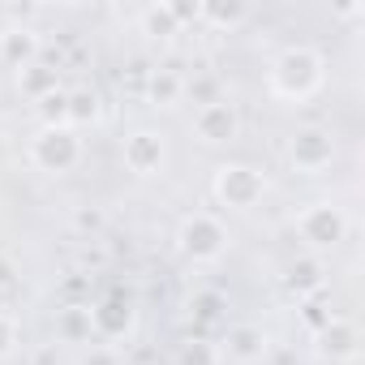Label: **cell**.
<instances>
[{
    "label": "cell",
    "instance_id": "10",
    "mask_svg": "<svg viewBox=\"0 0 365 365\" xmlns=\"http://www.w3.org/2000/svg\"><path fill=\"white\" fill-rule=\"evenodd\" d=\"M91 327H95V335L99 339H125L129 335V327H133V309H129V301H99V305H91Z\"/></svg>",
    "mask_w": 365,
    "mask_h": 365
},
{
    "label": "cell",
    "instance_id": "9",
    "mask_svg": "<svg viewBox=\"0 0 365 365\" xmlns=\"http://www.w3.org/2000/svg\"><path fill=\"white\" fill-rule=\"evenodd\" d=\"M241 129V116L228 99H215V103H202L194 112V133L207 142V146H220V142H232Z\"/></svg>",
    "mask_w": 365,
    "mask_h": 365
},
{
    "label": "cell",
    "instance_id": "15",
    "mask_svg": "<svg viewBox=\"0 0 365 365\" xmlns=\"http://www.w3.org/2000/svg\"><path fill=\"white\" fill-rule=\"evenodd\" d=\"M284 284H288V292H297L301 301L314 297V292H322V262H318V258H297V262L288 267Z\"/></svg>",
    "mask_w": 365,
    "mask_h": 365
},
{
    "label": "cell",
    "instance_id": "24",
    "mask_svg": "<svg viewBox=\"0 0 365 365\" xmlns=\"http://www.w3.org/2000/svg\"><path fill=\"white\" fill-rule=\"evenodd\" d=\"M331 318H335V314H331V309H322V301H318V297H305V322H309V331H314V335H318Z\"/></svg>",
    "mask_w": 365,
    "mask_h": 365
},
{
    "label": "cell",
    "instance_id": "16",
    "mask_svg": "<svg viewBox=\"0 0 365 365\" xmlns=\"http://www.w3.org/2000/svg\"><path fill=\"white\" fill-rule=\"evenodd\" d=\"M18 86H22V95L35 99V103H39L43 95H52V91H61V86H56V69H52V65H39V61L26 65V69H18Z\"/></svg>",
    "mask_w": 365,
    "mask_h": 365
},
{
    "label": "cell",
    "instance_id": "14",
    "mask_svg": "<svg viewBox=\"0 0 365 365\" xmlns=\"http://www.w3.org/2000/svg\"><path fill=\"white\" fill-rule=\"evenodd\" d=\"M180 95H185V78L176 69H155L146 78V99L155 108H172V103H180Z\"/></svg>",
    "mask_w": 365,
    "mask_h": 365
},
{
    "label": "cell",
    "instance_id": "22",
    "mask_svg": "<svg viewBox=\"0 0 365 365\" xmlns=\"http://www.w3.org/2000/svg\"><path fill=\"white\" fill-rule=\"evenodd\" d=\"M176 365H220V348L207 339H190V344H180Z\"/></svg>",
    "mask_w": 365,
    "mask_h": 365
},
{
    "label": "cell",
    "instance_id": "23",
    "mask_svg": "<svg viewBox=\"0 0 365 365\" xmlns=\"http://www.w3.org/2000/svg\"><path fill=\"white\" fill-rule=\"evenodd\" d=\"M78 365H125V361H120V352H116L112 344H91V348L78 356Z\"/></svg>",
    "mask_w": 365,
    "mask_h": 365
},
{
    "label": "cell",
    "instance_id": "26",
    "mask_svg": "<svg viewBox=\"0 0 365 365\" xmlns=\"http://www.w3.org/2000/svg\"><path fill=\"white\" fill-rule=\"evenodd\" d=\"M73 224H78L82 232H99V228H103V215H99V211H78Z\"/></svg>",
    "mask_w": 365,
    "mask_h": 365
},
{
    "label": "cell",
    "instance_id": "25",
    "mask_svg": "<svg viewBox=\"0 0 365 365\" xmlns=\"http://www.w3.org/2000/svg\"><path fill=\"white\" fill-rule=\"evenodd\" d=\"M14 344H18V322H14L5 309H0V361L14 352Z\"/></svg>",
    "mask_w": 365,
    "mask_h": 365
},
{
    "label": "cell",
    "instance_id": "19",
    "mask_svg": "<svg viewBox=\"0 0 365 365\" xmlns=\"http://www.w3.org/2000/svg\"><path fill=\"white\" fill-rule=\"evenodd\" d=\"M250 18L245 5H198V22L207 26H241Z\"/></svg>",
    "mask_w": 365,
    "mask_h": 365
},
{
    "label": "cell",
    "instance_id": "1",
    "mask_svg": "<svg viewBox=\"0 0 365 365\" xmlns=\"http://www.w3.org/2000/svg\"><path fill=\"white\" fill-rule=\"evenodd\" d=\"M322 78H327V73H322V56H318L314 48H288V52L275 56V65H271V73H267V86H271L275 99L305 103V99L318 95Z\"/></svg>",
    "mask_w": 365,
    "mask_h": 365
},
{
    "label": "cell",
    "instance_id": "20",
    "mask_svg": "<svg viewBox=\"0 0 365 365\" xmlns=\"http://www.w3.org/2000/svg\"><path fill=\"white\" fill-rule=\"evenodd\" d=\"M35 108H39V120H43V129H61V125H69V112H65V91H52V95H43Z\"/></svg>",
    "mask_w": 365,
    "mask_h": 365
},
{
    "label": "cell",
    "instance_id": "4",
    "mask_svg": "<svg viewBox=\"0 0 365 365\" xmlns=\"http://www.w3.org/2000/svg\"><path fill=\"white\" fill-rule=\"evenodd\" d=\"M31 163L39 172H69L82 163V138L78 129L61 125V129H39L31 138Z\"/></svg>",
    "mask_w": 365,
    "mask_h": 365
},
{
    "label": "cell",
    "instance_id": "5",
    "mask_svg": "<svg viewBox=\"0 0 365 365\" xmlns=\"http://www.w3.org/2000/svg\"><path fill=\"white\" fill-rule=\"evenodd\" d=\"M297 237L314 254H327V250H335L348 237V215L339 207H331V202H314V207H305L297 215Z\"/></svg>",
    "mask_w": 365,
    "mask_h": 365
},
{
    "label": "cell",
    "instance_id": "13",
    "mask_svg": "<svg viewBox=\"0 0 365 365\" xmlns=\"http://www.w3.org/2000/svg\"><path fill=\"white\" fill-rule=\"evenodd\" d=\"M56 335L65 344H91L95 327H91V305H65L56 314Z\"/></svg>",
    "mask_w": 365,
    "mask_h": 365
},
{
    "label": "cell",
    "instance_id": "18",
    "mask_svg": "<svg viewBox=\"0 0 365 365\" xmlns=\"http://www.w3.org/2000/svg\"><path fill=\"white\" fill-rule=\"evenodd\" d=\"M142 35H155V39L180 35V22H176L172 5H146V9H142Z\"/></svg>",
    "mask_w": 365,
    "mask_h": 365
},
{
    "label": "cell",
    "instance_id": "11",
    "mask_svg": "<svg viewBox=\"0 0 365 365\" xmlns=\"http://www.w3.org/2000/svg\"><path fill=\"white\" fill-rule=\"evenodd\" d=\"M356 344H361V331H356V322H348V318H331V322L318 331V348H322V356H331V361L356 356Z\"/></svg>",
    "mask_w": 365,
    "mask_h": 365
},
{
    "label": "cell",
    "instance_id": "7",
    "mask_svg": "<svg viewBox=\"0 0 365 365\" xmlns=\"http://www.w3.org/2000/svg\"><path fill=\"white\" fill-rule=\"evenodd\" d=\"M267 352H271V335L262 327H254V322H237L220 339V356H228L232 365H258Z\"/></svg>",
    "mask_w": 365,
    "mask_h": 365
},
{
    "label": "cell",
    "instance_id": "2",
    "mask_svg": "<svg viewBox=\"0 0 365 365\" xmlns=\"http://www.w3.org/2000/svg\"><path fill=\"white\" fill-rule=\"evenodd\" d=\"M176 250L185 254L190 262H215L228 250V228L211 211H194V215L180 220V228H176Z\"/></svg>",
    "mask_w": 365,
    "mask_h": 365
},
{
    "label": "cell",
    "instance_id": "27",
    "mask_svg": "<svg viewBox=\"0 0 365 365\" xmlns=\"http://www.w3.org/2000/svg\"><path fill=\"white\" fill-rule=\"evenodd\" d=\"M9 284H14V262L0 254V288H9Z\"/></svg>",
    "mask_w": 365,
    "mask_h": 365
},
{
    "label": "cell",
    "instance_id": "21",
    "mask_svg": "<svg viewBox=\"0 0 365 365\" xmlns=\"http://www.w3.org/2000/svg\"><path fill=\"white\" fill-rule=\"evenodd\" d=\"M220 309H224V292H215V288H198V292L190 297V314L202 318V322H215Z\"/></svg>",
    "mask_w": 365,
    "mask_h": 365
},
{
    "label": "cell",
    "instance_id": "3",
    "mask_svg": "<svg viewBox=\"0 0 365 365\" xmlns=\"http://www.w3.org/2000/svg\"><path fill=\"white\" fill-rule=\"evenodd\" d=\"M215 198L224 202V207H232V211H250V207H258L262 202V194H267V176L258 172V168H250V163H224V168H215Z\"/></svg>",
    "mask_w": 365,
    "mask_h": 365
},
{
    "label": "cell",
    "instance_id": "17",
    "mask_svg": "<svg viewBox=\"0 0 365 365\" xmlns=\"http://www.w3.org/2000/svg\"><path fill=\"white\" fill-rule=\"evenodd\" d=\"M65 112H69V129L95 125V120H99V95H95L91 86H82V91H65Z\"/></svg>",
    "mask_w": 365,
    "mask_h": 365
},
{
    "label": "cell",
    "instance_id": "12",
    "mask_svg": "<svg viewBox=\"0 0 365 365\" xmlns=\"http://www.w3.org/2000/svg\"><path fill=\"white\" fill-rule=\"evenodd\" d=\"M0 56H5V65H14V69L35 65V56H39V35L26 31V26H9L5 35H0Z\"/></svg>",
    "mask_w": 365,
    "mask_h": 365
},
{
    "label": "cell",
    "instance_id": "6",
    "mask_svg": "<svg viewBox=\"0 0 365 365\" xmlns=\"http://www.w3.org/2000/svg\"><path fill=\"white\" fill-rule=\"evenodd\" d=\"M335 159V138L331 129H297L288 142V163L297 172H322Z\"/></svg>",
    "mask_w": 365,
    "mask_h": 365
},
{
    "label": "cell",
    "instance_id": "8",
    "mask_svg": "<svg viewBox=\"0 0 365 365\" xmlns=\"http://www.w3.org/2000/svg\"><path fill=\"white\" fill-rule=\"evenodd\" d=\"M120 159H125V168H129L133 176H155V172L163 168L168 150H163V138H159L155 129H133V133L125 138V146H120Z\"/></svg>",
    "mask_w": 365,
    "mask_h": 365
}]
</instances>
